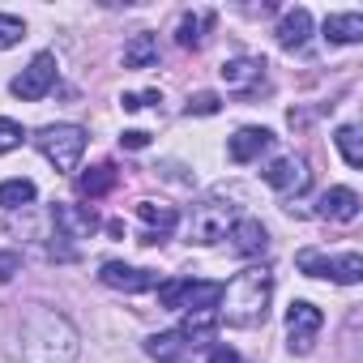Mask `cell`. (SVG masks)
<instances>
[{
	"mask_svg": "<svg viewBox=\"0 0 363 363\" xmlns=\"http://www.w3.org/2000/svg\"><path fill=\"white\" fill-rule=\"evenodd\" d=\"M82 354V333L69 316L39 308L26 316L18 333V359L22 363H73Z\"/></svg>",
	"mask_w": 363,
	"mask_h": 363,
	"instance_id": "cell-1",
	"label": "cell"
},
{
	"mask_svg": "<svg viewBox=\"0 0 363 363\" xmlns=\"http://www.w3.org/2000/svg\"><path fill=\"white\" fill-rule=\"evenodd\" d=\"M269 295H274V278H269V269H244L231 286H223L218 316H223L227 325H235V329L265 325Z\"/></svg>",
	"mask_w": 363,
	"mask_h": 363,
	"instance_id": "cell-2",
	"label": "cell"
},
{
	"mask_svg": "<svg viewBox=\"0 0 363 363\" xmlns=\"http://www.w3.org/2000/svg\"><path fill=\"white\" fill-rule=\"evenodd\" d=\"M223 286L227 282H193V278H171L158 282V303L171 312H218L223 303Z\"/></svg>",
	"mask_w": 363,
	"mask_h": 363,
	"instance_id": "cell-3",
	"label": "cell"
},
{
	"mask_svg": "<svg viewBox=\"0 0 363 363\" xmlns=\"http://www.w3.org/2000/svg\"><path fill=\"white\" fill-rule=\"evenodd\" d=\"M35 145L56 171H73L86 154V128L82 124H48L35 133Z\"/></svg>",
	"mask_w": 363,
	"mask_h": 363,
	"instance_id": "cell-4",
	"label": "cell"
},
{
	"mask_svg": "<svg viewBox=\"0 0 363 363\" xmlns=\"http://www.w3.org/2000/svg\"><path fill=\"white\" fill-rule=\"evenodd\" d=\"M231 223H235V206H223V201H214V197H210V201L193 206V214H189V244L210 248V244L227 240Z\"/></svg>",
	"mask_w": 363,
	"mask_h": 363,
	"instance_id": "cell-5",
	"label": "cell"
},
{
	"mask_svg": "<svg viewBox=\"0 0 363 363\" xmlns=\"http://www.w3.org/2000/svg\"><path fill=\"white\" fill-rule=\"evenodd\" d=\"M320 325H325V312L316 303H308V299H295L286 308V346H291V354H308Z\"/></svg>",
	"mask_w": 363,
	"mask_h": 363,
	"instance_id": "cell-6",
	"label": "cell"
},
{
	"mask_svg": "<svg viewBox=\"0 0 363 363\" xmlns=\"http://www.w3.org/2000/svg\"><path fill=\"white\" fill-rule=\"evenodd\" d=\"M52 86H56V56H52V52H39V56L13 77V94H18L22 103H39Z\"/></svg>",
	"mask_w": 363,
	"mask_h": 363,
	"instance_id": "cell-7",
	"label": "cell"
},
{
	"mask_svg": "<svg viewBox=\"0 0 363 363\" xmlns=\"http://www.w3.org/2000/svg\"><path fill=\"white\" fill-rule=\"evenodd\" d=\"M265 184L274 189V193H282V197H291V193H303L308 189V179H312V171H308V162L303 158H295V154H286V158H274L265 171Z\"/></svg>",
	"mask_w": 363,
	"mask_h": 363,
	"instance_id": "cell-8",
	"label": "cell"
},
{
	"mask_svg": "<svg viewBox=\"0 0 363 363\" xmlns=\"http://www.w3.org/2000/svg\"><path fill=\"white\" fill-rule=\"evenodd\" d=\"M99 278H103V286L124 291V295H137V291L158 286V274L154 269H137V265H124V261H103Z\"/></svg>",
	"mask_w": 363,
	"mask_h": 363,
	"instance_id": "cell-9",
	"label": "cell"
},
{
	"mask_svg": "<svg viewBox=\"0 0 363 363\" xmlns=\"http://www.w3.org/2000/svg\"><path fill=\"white\" fill-rule=\"evenodd\" d=\"M218 73H223V82H227L231 94H252L265 82V60L261 56H231Z\"/></svg>",
	"mask_w": 363,
	"mask_h": 363,
	"instance_id": "cell-10",
	"label": "cell"
},
{
	"mask_svg": "<svg viewBox=\"0 0 363 363\" xmlns=\"http://www.w3.org/2000/svg\"><path fill=\"white\" fill-rule=\"evenodd\" d=\"M137 218L145 223L141 244H162V240L179 227V214H175L171 206H162V201H137Z\"/></svg>",
	"mask_w": 363,
	"mask_h": 363,
	"instance_id": "cell-11",
	"label": "cell"
},
{
	"mask_svg": "<svg viewBox=\"0 0 363 363\" xmlns=\"http://www.w3.org/2000/svg\"><path fill=\"white\" fill-rule=\"evenodd\" d=\"M269 145H274V133H269V128L248 124V128H240V133L227 141V154H231V162H257Z\"/></svg>",
	"mask_w": 363,
	"mask_h": 363,
	"instance_id": "cell-12",
	"label": "cell"
},
{
	"mask_svg": "<svg viewBox=\"0 0 363 363\" xmlns=\"http://www.w3.org/2000/svg\"><path fill=\"white\" fill-rule=\"evenodd\" d=\"M52 223H56V240H86V235H94V227H99V218L90 214V210H82V206H56L52 210Z\"/></svg>",
	"mask_w": 363,
	"mask_h": 363,
	"instance_id": "cell-13",
	"label": "cell"
},
{
	"mask_svg": "<svg viewBox=\"0 0 363 363\" xmlns=\"http://www.w3.org/2000/svg\"><path fill=\"white\" fill-rule=\"evenodd\" d=\"M227 240H231V248H235L240 257H261V252L269 248V231H265L257 218H235L231 231H227Z\"/></svg>",
	"mask_w": 363,
	"mask_h": 363,
	"instance_id": "cell-14",
	"label": "cell"
},
{
	"mask_svg": "<svg viewBox=\"0 0 363 363\" xmlns=\"http://www.w3.org/2000/svg\"><path fill=\"white\" fill-rule=\"evenodd\" d=\"M316 214L329 218V223H354V218H359V193L346 189V184H337V189H329V193L320 197Z\"/></svg>",
	"mask_w": 363,
	"mask_h": 363,
	"instance_id": "cell-15",
	"label": "cell"
},
{
	"mask_svg": "<svg viewBox=\"0 0 363 363\" xmlns=\"http://www.w3.org/2000/svg\"><path fill=\"white\" fill-rule=\"evenodd\" d=\"M308 39H312V13L308 9H286L282 22H278V43L286 52H303Z\"/></svg>",
	"mask_w": 363,
	"mask_h": 363,
	"instance_id": "cell-16",
	"label": "cell"
},
{
	"mask_svg": "<svg viewBox=\"0 0 363 363\" xmlns=\"http://www.w3.org/2000/svg\"><path fill=\"white\" fill-rule=\"evenodd\" d=\"M145 354H150L154 363H184V354H189V337L179 333V329L154 333V337L145 342Z\"/></svg>",
	"mask_w": 363,
	"mask_h": 363,
	"instance_id": "cell-17",
	"label": "cell"
},
{
	"mask_svg": "<svg viewBox=\"0 0 363 363\" xmlns=\"http://www.w3.org/2000/svg\"><path fill=\"white\" fill-rule=\"evenodd\" d=\"M154 65H158V39L150 30L133 35L124 43V69H154Z\"/></svg>",
	"mask_w": 363,
	"mask_h": 363,
	"instance_id": "cell-18",
	"label": "cell"
},
{
	"mask_svg": "<svg viewBox=\"0 0 363 363\" xmlns=\"http://www.w3.org/2000/svg\"><path fill=\"white\" fill-rule=\"evenodd\" d=\"M325 39L329 43H359L363 39V13H329L325 18Z\"/></svg>",
	"mask_w": 363,
	"mask_h": 363,
	"instance_id": "cell-19",
	"label": "cell"
},
{
	"mask_svg": "<svg viewBox=\"0 0 363 363\" xmlns=\"http://www.w3.org/2000/svg\"><path fill=\"white\" fill-rule=\"evenodd\" d=\"M111 189H116V167L111 162H99V167H90V171L77 175V193L82 197H103Z\"/></svg>",
	"mask_w": 363,
	"mask_h": 363,
	"instance_id": "cell-20",
	"label": "cell"
},
{
	"mask_svg": "<svg viewBox=\"0 0 363 363\" xmlns=\"http://www.w3.org/2000/svg\"><path fill=\"white\" fill-rule=\"evenodd\" d=\"M39 197V189H35V179H5L0 184V210H22V206H30Z\"/></svg>",
	"mask_w": 363,
	"mask_h": 363,
	"instance_id": "cell-21",
	"label": "cell"
},
{
	"mask_svg": "<svg viewBox=\"0 0 363 363\" xmlns=\"http://www.w3.org/2000/svg\"><path fill=\"white\" fill-rule=\"evenodd\" d=\"M329 278L342 282V286H354L363 278V257L359 252H342V257H329Z\"/></svg>",
	"mask_w": 363,
	"mask_h": 363,
	"instance_id": "cell-22",
	"label": "cell"
},
{
	"mask_svg": "<svg viewBox=\"0 0 363 363\" xmlns=\"http://www.w3.org/2000/svg\"><path fill=\"white\" fill-rule=\"evenodd\" d=\"M206 26H214V13H184V18H179V30H175L179 48H197Z\"/></svg>",
	"mask_w": 363,
	"mask_h": 363,
	"instance_id": "cell-23",
	"label": "cell"
},
{
	"mask_svg": "<svg viewBox=\"0 0 363 363\" xmlns=\"http://www.w3.org/2000/svg\"><path fill=\"white\" fill-rule=\"evenodd\" d=\"M333 141H337L346 167H363V145H359V128H354V124H342V128L333 133Z\"/></svg>",
	"mask_w": 363,
	"mask_h": 363,
	"instance_id": "cell-24",
	"label": "cell"
},
{
	"mask_svg": "<svg viewBox=\"0 0 363 363\" xmlns=\"http://www.w3.org/2000/svg\"><path fill=\"white\" fill-rule=\"evenodd\" d=\"M295 265H299V274H308V278H329V257L316 252V248H303V252L295 257Z\"/></svg>",
	"mask_w": 363,
	"mask_h": 363,
	"instance_id": "cell-25",
	"label": "cell"
},
{
	"mask_svg": "<svg viewBox=\"0 0 363 363\" xmlns=\"http://www.w3.org/2000/svg\"><path fill=\"white\" fill-rule=\"evenodd\" d=\"M22 39H26V22L13 18V13H0V52H5V48H18Z\"/></svg>",
	"mask_w": 363,
	"mask_h": 363,
	"instance_id": "cell-26",
	"label": "cell"
},
{
	"mask_svg": "<svg viewBox=\"0 0 363 363\" xmlns=\"http://www.w3.org/2000/svg\"><path fill=\"white\" fill-rule=\"evenodd\" d=\"M22 124L18 120H9V116H0V154H9V150H18L22 145Z\"/></svg>",
	"mask_w": 363,
	"mask_h": 363,
	"instance_id": "cell-27",
	"label": "cell"
},
{
	"mask_svg": "<svg viewBox=\"0 0 363 363\" xmlns=\"http://www.w3.org/2000/svg\"><path fill=\"white\" fill-rule=\"evenodd\" d=\"M218 107H223V99H218V94H210V90H206V94H193V99H189V107H184V111H189V116H214V111H218Z\"/></svg>",
	"mask_w": 363,
	"mask_h": 363,
	"instance_id": "cell-28",
	"label": "cell"
},
{
	"mask_svg": "<svg viewBox=\"0 0 363 363\" xmlns=\"http://www.w3.org/2000/svg\"><path fill=\"white\" fill-rule=\"evenodd\" d=\"M22 269V252H0V282H9Z\"/></svg>",
	"mask_w": 363,
	"mask_h": 363,
	"instance_id": "cell-29",
	"label": "cell"
},
{
	"mask_svg": "<svg viewBox=\"0 0 363 363\" xmlns=\"http://www.w3.org/2000/svg\"><path fill=\"white\" fill-rule=\"evenodd\" d=\"M150 103H158V94H154V90H150V94H124V99H120V107H124V111H141V107H150Z\"/></svg>",
	"mask_w": 363,
	"mask_h": 363,
	"instance_id": "cell-30",
	"label": "cell"
},
{
	"mask_svg": "<svg viewBox=\"0 0 363 363\" xmlns=\"http://www.w3.org/2000/svg\"><path fill=\"white\" fill-rule=\"evenodd\" d=\"M120 145H124V150H145V145H150V133L128 128V133H120Z\"/></svg>",
	"mask_w": 363,
	"mask_h": 363,
	"instance_id": "cell-31",
	"label": "cell"
},
{
	"mask_svg": "<svg viewBox=\"0 0 363 363\" xmlns=\"http://www.w3.org/2000/svg\"><path fill=\"white\" fill-rule=\"evenodd\" d=\"M206 363H240V354H235V350H227V346H214Z\"/></svg>",
	"mask_w": 363,
	"mask_h": 363,
	"instance_id": "cell-32",
	"label": "cell"
}]
</instances>
